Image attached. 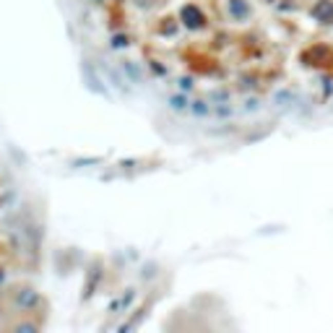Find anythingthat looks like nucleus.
I'll return each mask as SVG.
<instances>
[{
  "label": "nucleus",
  "mask_w": 333,
  "mask_h": 333,
  "mask_svg": "<svg viewBox=\"0 0 333 333\" xmlns=\"http://www.w3.org/2000/svg\"><path fill=\"white\" fill-rule=\"evenodd\" d=\"M36 300H39L36 291H31V289H18V294H16V302H18L21 307H31Z\"/></svg>",
  "instance_id": "obj_1"
},
{
  "label": "nucleus",
  "mask_w": 333,
  "mask_h": 333,
  "mask_svg": "<svg viewBox=\"0 0 333 333\" xmlns=\"http://www.w3.org/2000/svg\"><path fill=\"white\" fill-rule=\"evenodd\" d=\"M170 104H172V109H185V104H182V99H180V97H172V99H170Z\"/></svg>",
  "instance_id": "obj_2"
},
{
  "label": "nucleus",
  "mask_w": 333,
  "mask_h": 333,
  "mask_svg": "<svg viewBox=\"0 0 333 333\" xmlns=\"http://www.w3.org/2000/svg\"><path fill=\"white\" fill-rule=\"evenodd\" d=\"M122 45H128V36H115V47H122Z\"/></svg>",
  "instance_id": "obj_3"
}]
</instances>
